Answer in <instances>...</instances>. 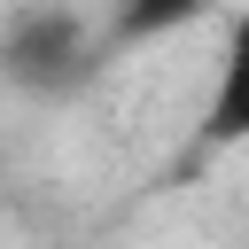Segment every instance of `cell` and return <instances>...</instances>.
<instances>
[{"label": "cell", "mask_w": 249, "mask_h": 249, "mask_svg": "<svg viewBox=\"0 0 249 249\" xmlns=\"http://www.w3.org/2000/svg\"><path fill=\"white\" fill-rule=\"evenodd\" d=\"M249 140V16L226 23V54L202 101V148H241Z\"/></svg>", "instance_id": "7a4b0ae2"}, {"label": "cell", "mask_w": 249, "mask_h": 249, "mask_svg": "<svg viewBox=\"0 0 249 249\" xmlns=\"http://www.w3.org/2000/svg\"><path fill=\"white\" fill-rule=\"evenodd\" d=\"M195 16H210V0H117V16H109V47L163 39V31L195 23Z\"/></svg>", "instance_id": "3957f363"}, {"label": "cell", "mask_w": 249, "mask_h": 249, "mask_svg": "<svg viewBox=\"0 0 249 249\" xmlns=\"http://www.w3.org/2000/svg\"><path fill=\"white\" fill-rule=\"evenodd\" d=\"M0 62H8V86H16V93L62 101V93H78V86L101 70V39L86 31L78 8H62V0H31V8L8 16V31H0Z\"/></svg>", "instance_id": "6da1fadb"}]
</instances>
